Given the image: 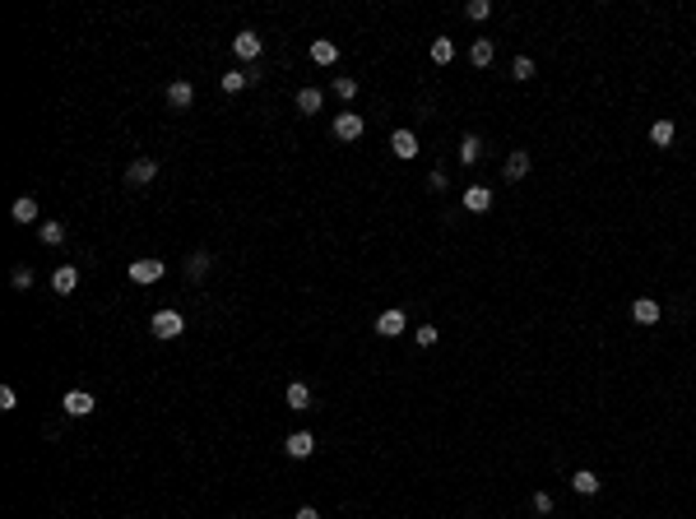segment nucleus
Returning <instances> with one entry per match:
<instances>
[{
  "label": "nucleus",
  "instance_id": "6e6552de",
  "mask_svg": "<svg viewBox=\"0 0 696 519\" xmlns=\"http://www.w3.org/2000/svg\"><path fill=\"white\" fill-rule=\"evenodd\" d=\"M61 408H66V418H89V413H93V394H84V389H70Z\"/></svg>",
  "mask_w": 696,
  "mask_h": 519
},
{
  "label": "nucleus",
  "instance_id": "1a4fd4ad",
  "mask_svg": "<svg viewBox=\"0 0 696 519\" xmlns=\"http://www.w3.org/2000/svg\"><path fill=\"white\" fill-rule=\"evenodd\" d=\"M334 135H339V139H362V116H358V111L334 116Z\"/></svg>",
  "mask_w": 696,
  "mask_h": 519
},
{
  "label": "nucleus",
  "instance_id": "5701e85b",
  "mask_svg": "<svg viewBox=\"0 0 696 519\" xmlns=\"http://www.w3.org/2000/svg\"><path fill=\"white\" fill-rule=\"evenodd\" d=\"M33 218H37V199L33 195L14 199V223H33Z\"/></svg>",
  "mask_w": 696,
  "mask_h": 519
},
{
  "label": "nucleus",
  "instance_id": "412c9836",
  "mask_svg": "<svg viewBox=\"0 0 696 519\" xmlns=\"http://www.w3.org/2000/svg\"><path fill=\"white\" fill-rule=\"evenodd\" d=\"M650 144L654 149H668V144H673V121H654L650 125Z\"/></svg>",
  "mask_w": 696,
  "mask_h": 519
},
{
  "label": "nucleus",
  "instance_id": "b1692460",
  "mask_svg": "<svg viewBox=\"0 0 696 519\" xmlns=\"http://www.w3.org/2000/svg\"><path fill=\"white\" fill-rule=\"evenodd\" d=\"M321 102H325L321 89H302L298 93V111H307V116H311V111H321Z\"/></svg>",
  "mask_w": 696,
  "mask_h": 519
},
{
  "label": "nucleus",
  "instance_id": "ddd939ff",
  "mask_svg": "<svg viewBox=\"0 0 696 519\" xmlns=\"http://www.w3.org/2000/svg\"><path fill=\"white\" fill-rule=\"evenodd\" d=\"M167 102H172L177 111H186L190 102H195V89H190L186 79H177V84H167Z\"/></svg>",
  "mask_w": 696,
  "mask_h": 519
},
{
  "label": "nucleus",
  "instance_id": "6ab92c4d",
  "mask_svg": "<svg viewBox=\"0 0 696 519\" xmlns=\"http://www.w3.org/2000/svg\"><path fill=\"white\" fill-rule=\"evenodd\" d=\"M478 158H483V139H478V135H464V139H460V163L474 167Z\"/></svg>",
  "mask_w": 696,
  "mask_h": 519
},
{
  "label": "nucleus",
  "instance_id": "bb28decb",
  "mask_svg": "<svg viewBox=\"0 0 696 519\" xmlns=\"http://www.w3.org/2000/svg\"><path fill=\"white\" fill-rule=\"evenodd\" d=\"M511 79H520V84H525V79H534V61H530V56H515V65H511Z\"/></svg>",
  "mask_w": 696,
  "mask_h": 519
},
{
  "label": "nucleus",
  "instance_id": "dca6fc26",
  "mask_svg": "<svg viewBox=\"0 0 696 519\" xmlns=\"http://www.w3.org/2000/svg\"><path fill=\"white\" fill-rule=\"evenodd\" d=\"M288 408H293V413H307V408H311V389L302 385V380H293V385H288Z\"/></svg>",
  "mask_w": 696,
  "mask_h": 519
},
{
  "label": "nucleus",
  "instance_id": "cd10ccee",
  "mask_svg": "<svg viewBox=\"0 0 696 519\" xmlns=\"http://www.w3.org/2000/svg\"><path fill=\"white\" fill-rule=\"evenodd\" d=\"M464 14H469V19H487V14H492V5H487V0H469V5H464Z\"/></svg>",
  "mask_w": 696,
  "mask_h": 519
},
{
  "label": "nucleus",
  "instance_id": "f257e3e1",
  "mask_svg": "<svg viewBox=\"0 0 696 519\" xmlns=\"http://www.w3.org/2000/svg\"><path fill=\"white\" fill-rule=\"evenodd\" d=\"M149 330H154L158 339H177V334H186V320H181V311H158Z\"/></svg>",
  "mask_w": 696,
  "mask_h": 519
},
{
  "label": "nucleus",
  "instance_id": "7c9ffc66",
  "mask_svg": "<svg viewBox=\"0 0 696 519\" xmlns=\"http://www.w3.org/2000/svg\"><path fill=\"white\" fill-rule=\"evenodd\" d=\"M10 283H14V287H33V269H23V265H19V269L10 274Z\"/></svg>",
  "mask_w": 696,
  "mask_h": 519
},
{
  "label": "nucleus",
  "instance_id": "9b49d317",
  "mask_svg": "<svg viewBox=\"0 0 696 519\" xmlns=\"http://www.w3.org/2000/svg\"><path fill=\"white\" fill-rule=\"evenodd\" d=\"M530 177V154L525 149H511L506 154V181H525Z\"/></svg>",
  "mask_w": 696,
  "mask_h": 519
},
{
  "label": "nucleus",
  "instance_id": "c85d7f7f",
  "mask_svg": "<svg viewBox=\"0 0 696 519\" xmlns=\"http://www.w3.org/2000/svg\"><path fill=\"white\" fill-rule=\"evenodd\" d=\"M413 343H418V348H432V343H436V325H422V330L413 334Z\"/></svg>",
  "mask_w": 696,
  "mask_h": 519
},
{
  "label": "nucleus",
  "instance_id": "7ed1b4c3",
  "mask_svg": "<svg viewBox=\"0 0 696 519\" xmlns=\"http://www.w3.org/2000/svg\"><path fill=\"white\" fill-rule=\"evenodd\" d=\"M154 177H158V163H154V158H135V163L126 167V186H149Z\"/></svg>",
  "mask_w": 696,
  "mask_h": 519
},
{
  "label": "nucleus",
  "instance_id": "c756f323",
  "mask_svg": "<svg viewBox=\"0 0 696 519\" xmlns=\"http://www.w3.org/2000/svg\"><path fill=\"white\" fill-rule=\"evenodd\" d=\"M334 93H339V98H353V93H358V79H348V75L334 79Z\"/></svg>",
  "mask_w": 696,
  "mask_h": 519
},
{
  "label": "nucleus",
  "instance_id": "f03ea898",
  "mask_svg": "<svg viewBox=\"0 0 696 519\" xmlns=\"http://www.w3.org/2000/svg\"><path fill=\"white\" fill-rule=\"evenodd\" d=\"M126 274H130V283H158V278L167 274V265L163 260H130Z\"/></svg>",
  "mask_w": 696,
  "mask_h": 519
},
{
  "label": "nucleus",
  "instance_id": "f8f14e48",
  "mask_svg": "<svg viewBox=\"0 0 696 519\" xmlns=\"http://www.w3.org/2000/svg\"><path fill=\"white\" fill-rule=\"evenodd\" d=\"M492 56H497V46L487 42V37H474V46H469V65L487 70V65H492Z\"/></svg>",
  "mask_w": 696,
  "mask_h": 519
},
{
  "label": "nucleus",
  "instance_id": "39448f33",
  "mask_svg": "<svg viewBox=\"0 0 696 519\" xmlns=\"http://www.w3.org/2000/svg\"><path fill=\"white\" fill-rule=\"evenodd\" d=\"M232 51L242 56V61H251V65H255V56L265 51V42H260V37H255L251 28H246V33H237V37H232Z\"/></svg>",
  "mask_w": 696,
  "mask_h": 519
},
{
  "label": "nucleus",
  "instance_id": "a211bd4d",
  "mask_svg": "<svg viewBox=\"0 0 696 519\" xmlns=\"http://www.w3.org/2000/svg\"><path fill=\"white\" fill-rule=\"evenodd\" d=\"M75 283H79V269H70V265H61V269L51 274V287L61 292V297H66V292H75Z\"/></svg>",
  "mask_w": 696,
  "mask_h": 519
},
{
  "label": "nucleus",
  "instance_id": "f3484780",
  "mask_svg": "<svg viewBox=\"0 0 696 519\" xmlns=\"http://www.w3.org/2000/svg\"><path fill=\"white\" fill-rule=\"evenodd\" d=\"M255 79H260L255 70L251 75H246V70H228V75H223V93H242L246 84H255Z\"/></svg>",
  "mask_w": 696,
  "mask_h": 519
},
{
  "label": "nucleus",
  "instance_id": "4468645a",
  "mask_svg": "<svg viewBox=\"0 0 696 519\" xmlns=\"http://www.w3.org/2000/svg\"><path fill=\"white\" fill-rule=\"evenodd\" d=\"M631 315H636V325H659V301L654 297H636Z\"/></svg>",
  "mask_w": 696,
  "mask_h": 519
},
{
  "label": "nucleus",
  "instance_id": "473e14b6",
  "mask_svg": "<svg viewBox=\"0 0 696 519\" xmlns=\"http://www.w3.org/2000/svg\"><path fill=\"white\" fill-rule=\"evenodd\" d=\"M14 404H19V399H14V389H10V385H5V389H0V413H10V408H14Z\"/></svg>",
  "mask_w": 696,
  "mask_h": 519
},
{
  "label": "nucleus",
  "instance_id": "9d476101",
  "mask_svg": "<svg viewBox=\"0 0 696 519\" xmlns=\"http://www.w3.org/2000/svg\"><path fill=\"white\" fill-rule=\"evenodd\" d=\"M464 209H469V213H487V209H492V190H487V186H469V190H464Z\"/></svg>",
  "mask_w": 696,
  "mask_h": 519
},
{
  "label": "nucleus",
  "instance_id": "72a5a7b5",
  "mask_svg": "<svg viewBox=\"0 0 696 519\" xmlns=\"http://www.w3.org/2000/svg\"><path fill=\"white\" fill-rule=\"evenodd\" d=\"M427 186L436 190V195H441V190H446V172H441V167H436V172H432V177H427Z\"/></svg>",
  "mask_w": 696,
  "mask_h": 519
},
{
  "label": "nucleus",
  "instance_id": "20e7f679",
  "mask_svg": "<svg viewBox=\"0 0 696 519\" xmlns=\"http://www.w3.org/2000/svg\"><path fill=\"white\" fill-rule=\"evenodd\" d=\"M283 450H288V459H311V450H316V436L311 431H293L283 441Z\"/></svg>",
  "mask_w": 696,
  "mask_h": 519
},
{
  "label": "nucleus",
  "instance_id": "4be33fe9",
  "mask_svg": "<svg viewBox=\"0 0 696 519\" xmlns=\"http://www.w3.org/2000/svg\"><path fill=\"white\" fill-rule=\"evenodd\" d=\"M432 61H436V65H451L455 61V42L451 37H436V42H432Z\"/></svg>",
  "mask_w": 696,
  "mask_h": 519
},
{
  "label": "nucleus",
  "instance_id": "2f4dec72",
  "mask_svg": "<svg viewBox=\"0 0 696 519\" xmlns=\"http://www.w3.org/2000/svg\"><path fill=\"white\" fill-rule=\"evenodd\" d=\"M534 510H539V515H553V496H548V492H534Z\"/></svg>",
  "mask_w": 696,
  "mask_h": 519
},
{
  "label": "nucleus",
  "instance_id": "2eb2a0df",
  "mask_svg": "<svg viewBox=\"0 0 696 519\" xmlns=\"http://www.w3.org/2000/svg\"><path fill=\"white\" fill-rule=\"evenodd\" d=\"M311 61H316V65H334V61H339V46L316 37V42H311Z\"/></svg>",
  "mask_w": 696,
  "mask_h": 519
},
{
  "label": "nucleus",
  "instance_id": "aec40b11",
  "mask_svg": "<svg viewBox=\"0 0 696 519\" xmlns=\"http://www.w3.org/2000/svg\"><path fill=\"white\" fill-rule=\"evenodd\" d=\"M571 492H575V496H594V492H599V477L590 473V468H580V473L571 477Z\"/></svg>",
  "mask_w": 696,
  "mask_h": 519
},
{
  "label": "nucleus",
  "instance_id": "0eeeda50",
  "mask_svg": "<svg viewBox=\"0 0 696 519\" xmlns=\"http://www.w3.org/2000/svg\"><path fill=\"white\" fill-rule=\"evenodd\" d=\"M390 149H395V158L409 163V158H418V135H413V130H395V135H390Z\"/></svg>",
  "mask_w": 696,
  "mask_h": 519
},
{
  "label": "nucleus",
  "instance_id": "393cba45",
  "mask_svg": "<svg viewBox=\"0 0 696 519\" xmlns=\"http://www.w3.org/2000/svg\"><path fill=\"white\" fill-rule=\"evenodd\" d=\"M186 274L190 278H204V274H209V251H195V255H190V260H186Z\"/></svg>",
  "mask_w": 696,
  "mask_h": 519
},
{
  "label": "nucleus",
  "instance_id": "f704fd0d",
  "mask_svg": "<svg viewBox=\"0 0 696 519\" xmlns=\"http://www.w3.org/2000/svg\"><path fill=\"white\" fill-rule=\"evenodd\" d=\"M298 519H321V510H316V506H302V510H298Z\"/></svg>",
  "mask_w": 696,
  "mask_h": 519
},
{
  "label": "nucleus",
  "instance_id": "a878e982",
  "mask_svg": "<svg viewBox=\"0 0 696 519\" xmlns=\"http://www.w3.org/2000/svg\"><path fill=\"white\" fill-rule=\"evenodd\" d=\"M37 232H42V242H47V246H61V242H66V223H42Z\"/></svg>",
  "mask_w": 696,
  "mask_h": 519
},
{
  "label": "nucleus",
  "instance_id": "423d86ee",
  "mask_svg": "<svg viewBox=\"0 0 696 519\" xmlns=\"http://www.w3.org/2000/svg\"><path fill=\"white\" fill-rule=\"evenodd\" d=\"M376 334H381V339H399V334H404V311H381V315H376Z\"/></svg>",
  "mask_w": 696,
  "mask_h": 519
}]
</instances>
